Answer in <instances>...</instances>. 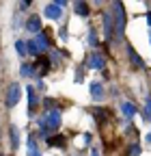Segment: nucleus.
<instances>
[{
	"mask_svg": "<svg viewBox=\"0 0 151 156\" xmlns=\"http://www.w3.org/2000/svg\"><path fill=\"white\" fill-rule=\"evenodd\" d=\"M104 33H106V39H117V26H115V17L112 13H104Z\"/></svg>",
	"mask_w": 151,
	"mask_h": 156,
	"instance_id": "1",
	"label": "nucleus"
},
{
	"mask_svg": "<svg viewBox=\"0 0 151 156\" xmlns=\"http://www.w3.org/2000/svg\"><path fill=\"white\" fill-rule=\"evenodd\" d=\"M20 95H22V89L17 83H13L9 89H7V106H15L20 102Z\"/></svg>",
	"mask_w": 151,
	"mask_h": 156,
	"instance_id": "2",
	"label": "nucleus"
},
{
	"mask_svg": "<svg viewBox=\"0 0 151 156\" xmlns=\"http://www.w3.org/2000/svg\"><path fill=\"white\" fill-rule=\"evenodd\" d=\"M45 124H48L50 130H56V128L61 126V113H59V111H50V113L45 115Z\"/></svg>",
	"mask_w": 151,
	"mask_h": 156,
	"instance_id": "3",
	"label": "nucleus"
},
{
	"mask_svg": "<svg viewBox=\"0 0 151 156\" xmlns=\"http://www.w3.org/2000/svg\"><path fill=\"white\" fill-rule=\"evenodd\" d=\"M43 15L45 17H50V20H61V15H63V9L59 7V5H48L45 9H43Z\"/></svg>",
	"mask_w": 151,
	"mask_h": 156,
	"instance_id": "4",
	"label": "nucleus"
},
{
	"mask_svg": "<svg viewBox=\"0 0 151 156\" xmlns=\"http://www.w3.org/2000/svg\"><path fill=\"white\" fill-rule=\"evenodd\" d=\"M26 30H30V33H35V35H39V33H41V17L32 15L28 22H26Z\"/></svg>",
	"mask_w": 151,
	"mask_h": 156,
	"instance_id": "5",
	"label": "nucleus"
},
{
	"mask_svg": "<svg viewBox=\"0 0 151 156\" xmlns=\"http://www.w3.org/2000/svg\"><path fill=\"white\" fill-rule=\"evenodd\" d=\"M91 95H93V100H104V87L99 85V83H93L91 85Z\"/></svg>",
	"mask_w": 151,
	"mask_h": 156,
	"instance_id": "6",
	"label": "nucleus"
},
{
	"mask_svg": "<svg viewBox=\"0 0 151 156\" xmlns=\"http://www.w3.org/2000/svg\"><path fill=\"white\" fill-rule=\"evenodd\" d=\"M35 44H37V48H39L41 52H45V50L50 48V44H48V39H45V35H43V33L35 35Z\"/></svg>",
	"mask_w": 151,
	"mask_h": 156,
	"instance_id": "7",
	"label": "nucleus"
},
{
	"mask_svg": "<svg viewBox=\"0 0 151 156\" xmlns=\"http://www.w3.org/2000/svg\"><path fill=\"white\" fill-rule=\"evenodd\" d=\"M89 65H91L93 69H104V58H102L99 54H93V56L89 58Z\"/></svg>",
	"mask_w": 151,
	"mask_h": 156,
	"instance_id": "8",
	"label": "nucleus"
},
{
	"mask_svg": "<svg viewBox=\"0 0 151 156\" xmlns=\"http://www.w3.org/2000/svg\"><path fill=\"white\" fill-rule=\"evenodd\" d=\"M121 111H123V115H127V117H134V115H136V106L132 104V102H123V104H121Z\"/></svg>",
	"mask_w": 151,
	"mask_h": 156,
	"instance_id": "9",
	"label": "nucleus"
},
{
	"mask_svg": "<svg viewBox=\"0 0 151 156\" xmlns=\"http://www.w3.org/2000/svg\"><path fill=\"white\" fill-rule=\"evenodd\" d=\"M26 93H28V106L35 108L37 106V95H35V87H26Z\"/></svg>",
	"mask_w": 151,
	"mask_h": 156,
	"instance_id": "10",
	"label": "nucleus"
},
{
	"mask_svg": "<svg viewBox=\"0 0 151 156\" xmlns=\"http://www.w3.org/2000/svg\"><path fill=\"white\" fill-rule=\"evenodd\" d=\"M20 74H22V76H32V74H35V65H32V63H22Z\"/></svg>",
	"mask_w": 151,
	"mask_h": 156,
	"instance_id": "11",
	"label": "nucleus"
},
{
	"mask_svg": "<svg viewBox=\"0 0 151 156\" xmlns=\"http://www.w3.org/2000/svg\"><path fill=\"white\" fill-rule=\"evenodd\" d=\"M15 50L20 52V56H26V54H28V50H26V41L17 39V41H15Z\"/></svg>",
	"mask_w": 151,
	"mask_h": 156,
	"instance_id": "12",
	"label": "nucleus"
},
{
	"mask_svg": "<svg viewBox=\"0 0 151 156\" xmlns=\"http://www.w3.org/2000/svg\"><path fill=\"white\" fill-rule=\"evenodd\" d=\"M127 52H129V58H132V63H134V65H138V67H145V63L140 61V56H138V54H136L134 50H132V48H129Z\"/></svg>",
	"mask_w": 151,
	"mask_h": 156,
	"instance_id": "13",
	"label": "nucleus"
},
{
	"mask_svg": "<svg viewBox=\"0 0 151 156\" xmlns=\"http://www.w3.org/2000/svg\"><path fill=\"white\" fill-rule=\"evenodd\" d=\"M76 13L78 15H89V7L84 2H76Z\"/></svg>",
	"mask_w": 151,
	"mask_h": 156,
	"instance_id": "14",
	"label": "nucleus"
},
{
	"mask_svg": "<svg viewBox=\"0 0 151 156\" xmlns=\"http://www.w3.org/2000/svg\"><path fill=\"white\" fill-rule=\"evenodd\" d=\"M26 50H28V54H39V48H37V44L32 41V39L26 41Z\"/></svg>",
	"mask_w": 151,
	"mask_h": 156,
	"instance_id": "15",
	"label": "nucleus"
},
{
	"mask_svg": "<svg viewBox=\"0 0 151 156\" xmlns=\"http://www.w3.org/2000/svg\"><path fill=\"white\" fill-rule=\"evenodd\" d=\"M11 139H13V141H11L13 145L20 143V136H17V128H15V126H11Z\"/></svg>",
	"mask_w": 151,
	"mask_h": 156,
	"instance_id": "16",
	"label": "nucleus"
},
{
	"mask_svg": "<svg viewBox=\"0 0 151 156\" xmlns=\"http://www.w3.org/2000/svg\"><path fill=\"white\" fill-rule=\"evenodd\" d=\"M43 104H45L48 108H56V106H59V102H56V100H52V98H45V100H43Z\"/></svg>",
	"mask_w": 151,
	"mask_h": 156,
	"instance_id": "17",
	"label": "nucleus"
},
{
	"mask_svg": "<svg viewBox=\"0 0 151 156\" xmlns=\"http://www.w3.org/2000/svg\"><path fill=\"white\" fill-rule=\"evenodd\" d=\"M89 44H93V46H97V37H95V33H89Z\"/></svg>",
	"mask_w": 151,
	"mask_h": 156,
	"instance_id": "18",
	"label": "nucleus"
},
{
	"mask_svg": "<svg viewBox=\"0 0 151 156\" xmlns=\"http://www.w3.org/2000/svg\"><path fill=\"white\" fill-rule=\"evenodd\" d=\"M50 143H52V145H56V143H59V145H63V139H61V136H59V139H56V136H52V139H50Z\"/></svg>",
	"mask_w": 151,
	"mask_h": 156,
	"instance_id": "19",
	"label": "nucleus"
},
{
	"mask_svg": "<svg viewBox=\"0 0 151 156\" xmlns=\"http://www.w3.org/2000/svg\"><path fill=\"white\" fill-rule=\"evenodd\" d=\"M30 7V0H24V2H20V9H28Z\"/></svg>",
	"mask_w": 151,
	"mask_h": 156,
	"instance_id": "20",
	"label": "nucleus"
},
{
	"mask_svg": "<svg viewBox=\"0 0 151 156\" xmlns=\"http://www.w3.org/2000/svg\"><path fill=\"white\" fill-rule=\"evenodd\" d=\"M145 111H147V113H149V115H151V95H149V98H147V108H145Z\"/></svg>",
	"mask_w": 151,
	"mask_h": 156,
	"instance_id": "21",
	"label": "nucleus"
},
{
	"mask_svg": "<svg viewBox=\"0 0 151 156\" xmlns=\"http://www.w3.org/2000/svg\"><path fill=\"white\" fill-rule=\"evenodd\" d=\"M59 58H61V56H59V52H52V63H56Z\"/></svg>",
	"mask_w": 151,
	"mask_h": 156,
	"instance_id": "22",
	"label": "nucleus"
}]
</instances>
